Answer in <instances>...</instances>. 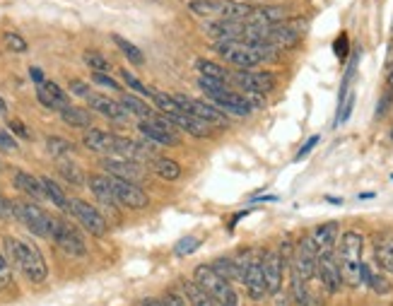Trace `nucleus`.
I'll list each match as a JSON object with an SVG mask.
<instances>
[{
  "label": "nucleus",
  "instance_id": "obj_1",
  "mask_svg": "<svg viewBox=\"0 0 393 306\" xmlns=\"http://www.w3.org/2000/svg\"><path fill=\"white\" fill-rule=\"evenodd\" d=\"M5 253H8V263L24 273V277L34 284H41L49 277V266H46L41 251L34 244L15 236H5Z\"/></svg>",
  "mask_w": 393,
  "mask_h": 306
},
{
  "label": "nucleus",
  "instance_id": "obj_2",
  "mask_svg": "<svg viewBox=\"0 0 393 306\" xmlns=\"http://www.w3.org/2000/svg\"><path fill=\"white\" fill-rule=\"evenodd\" d=\"M362 249H364V239L357 231H345L340 236L335 258H338L343 284H348V287H360L362 284Z\"/></svg>",
  "mask_w": 393,
  "mask_h": 306
},
{
  "label": "nucleus",
  "instance_id": "obj_3",
  "mask_svg": "<svg viewBox=\"0 0 393 306\" xmlns=\"http://www.w3.org/2000/svg\"><path fill=\"white\" fill-rule=\"evenodd\" d=\"M215 51L227 63H232L234 68H239V70H254L256 66H261L263 61H270L277 54L270 46H251L244 44V41H217Z\"/></svg>",
  "mask_w": 393,
  "mask_h": 306
},
{
  "label": "nucleus",
  "instance_id": "obj_4",
  "mask_svg": "<svg viewBox=\"0 0 393 306\" xmlns=\"http://www.w3.org/2000/svg\"><path fill=\"white\" fill-rule=\"evenodd\" d=\"M188 10L213 22H246L254 13V5L232 3V0H191Z\"/></svg>",
  "mask_w": 393,
  "mask_h": 306
},
{
  "label": "nucleus",
  "instance_id": "obj_5",
  "mask_svg": "<svg viewBox=\"0 0 393 306\" xmlns=\"http://www.w3.org/2000/svg\"><path fill=\"white\" fill-rule=\"evenodd\" d=\"M193 282H196L198 287H203V292H206L217 306H239V297H237V292H234L232 282H227L222 275H217L206 263L193 270Z\"/></svg>",
  "mask_w": 393,
  "mask_h": 306
},
{
  "label": "nucleus",
  "instance_id": "obj_6",
  "mask_svg": "<svg viewBox=\"0 0 393 306\" xmlns=\"http://www.w3.org/2000/svg\"><path fill=\"white\" fill-rule=\"evenodd\" d=\"M15 217L27 227L31 234L44 236V239H51V234H54L56 217H51L49 213H44L39 205L29 203V200H17V203H15Z\"/></svg>",
  "mask_w": 393,
  "mask_h": 306
},
{
  "label": "nucleus",
  "instance_id": "obj_7",
  "mask_svg": "<svg viewBox=\"0 0 393 306\" xmlns=\"http://www.w3.org/2000/svg\"><path fill=\"white\" fill-rule=\"evenodd\" d=\"M237 263H239V268H242V282L246 287V294H249L254 302H261V299L268 294V289H265V280H263V270H261V256L246 251Z\"/></svg>",
  "mask_w": 393,
  "mask_h": 306
},
{
  "label": "nucleus",
  "instance_id": "obj_8",
  "mask_svg": "<svg viewBox=\"0 0 393 306\" xmlns=\"http://www.w3.org/2000/svg\"><path fill=\"white\" fill-rule=\"evenodd\" d=\"M68 213L94 236H104L109 231V224H107V220L102 217V213H99L97 208H92L90 203H85V200L70 198L68 200Z\"/></svg>",
  "mask_w": 393,
  "mask_h": 306
},
{
  "label": "nucleus",
  "instance_id": "obj_9",
  "mask_svg": "<svg viewBox=\"0 0 393 306\" xmlns=\"http://www.w3.org/2000/svg\"><path fill=\"white\" fill-rule=\"evenodd\" d=\"M316 246L311 244L309 236H304L300 244L295 246V253H292V273L297 277H302L304 282H309L311 277H316Z\"/></svg>",
  "mask_w": 393,
  "mask_h": 306
},
{
  "label": "nucleus",
  "instance_id": "obj_10",
  "mask_svg": "<svg viewBox=\"0 0 393 306\" xmlns=\"http://www.w3.org/2000/svg\"><path fill=\"white\" fill-rule=\"evenodd\" d=\"M138 130H140V133H143L148 140L157 142V145H167V147L179 145L176 125L171 123L169 118H160V116H155V118H150V121H140V123H138Z\"/></svg>",
  "mask_w": 393,
  "mask_h": 306
},
{
  "label": "nucleus",
  "instance_id": "obj_11",
  "mask_svg": "<svg viewBox=\"0 0 393 306\" xmlns=\"http://www.w3.org/2000/svg\"><path fill=\"white\" fill-rule=\"evenodd\" d=\"M51 239H54L68 256L82 258L87 253V246H85V241H82L80 231L68 222H63V220H54V234H51Z\"/></svg>",
  "mask_w": 393,
  "mask_h": 306
},
{
  "label": "nucleus",
  "instance_id": "obj_12",
  "mask_svg": "<svg viewBox=\"0 0 393 306\" xmlns=\"http://www.w3.org/2000/svg\"><path fill=\"white\" fill-rule=\"evenodd\" d=\"M174 102L179 104V109L183 114L208 121L210 125H227V116L219 112L217 107H213V104L198 102V99H188V97H183V94H174Z\"/></svg>",
  "mask_w": 393,
  "mask_h": 306
},
{
  "label": "nucleus",
  "instance_id": "obj_13",
  "mask_svg": "<svg viewBox=\"0 0 393 306\" xmlns=\"http://www.w3.org/2000/svg\"><path fill=\"white\" fill-rule=\"evenodd\" d=\"M229 80L237 82L249 94H268L275 87L272 72L265 70H237V72H229Z\"/></svg>",
  "mask_w": 393,
  "mask_h": 306
},
{
  "label": "nucleus",
  "instance_id": "obj_14",
  "mask_svg": "<svg viewBox=\"0 0 393 306\" xmlns=\"http://www.w3.org/2000/svg\"><path fill=\"white\" fill-rule=\"evenodd\" d=\"M213 102V107H217L222 114H232V116H249L254 112V104H251L249 97H244V94H237L232 92V89H219V92H213L208 94Z\"/></svg>",
  "mask_w": 393,
  "mask_h": 306
},
{
  "label": "nucleus",
  "instance_id": "obj_15",
  "mask_svg": "<svg viewBox=\"0 0 393 306\" xmlns=\"http://www.w3.org/2000/svg\"><path fill=\"white\" fill-rule=\"evenodd\" d=\"M109 181H111V188H114V195H116L118 205H125V208H130V210L148 208L150 198H148V193L138 186V183H130V181L114 178V176H109Z\"/></svg>",
  "mask_w": 393,
  "mask_h": 306
},
{
  "label": "nucleus",
  "instance_id": "obj_16",
  "mask_svg": "<svg viewBox=\"0 0 393 306\" xmlns=\"http://www.w3.org/2000/svg\"><path fill=\"white\" fill-rule=\"evenodd\" d=\"M316 277L321 280V284L331 294H335L340 287H343V275H340L338 258H335L333 251L318 253V258H316Z\"/></svg>",
  "mask_w": 393,
  "mask_h": 306
},
{
  "label": "nucleus",
  "instance_id": "obj_17",
  "mask_svg": "<svg viewBox=\"0 0 393 306\" xmlns=\"http://www.w3.org/2000/svg\"><path fill=\"white\" fill-rule=\"evenodd\" d=\"M261 270H263L265 280V289L268 294H277L282 287V273H285V263L280 258V251L270 249L265 253H261Z\"/></svg>",
  "mask_w": 393,
  "mask_h": 306
},
{
  "label": "nucleus",
  "instance_id": "obj_18",
  "mask_svg": "<svg viewBox=\"0 0 393 306\" xmlns=\"http://www.w3.org/2000/svg\"><path fill=\"white\" fill-rule=\"evenodd\" d=\"M102 169L109 171V176L123 178V181H130V183H138L140 178L145 176L143 167L130 160H111V157H109V160H102Z\"/></svg>",
  "mask_w": 393,
  "mask_h": 306
},
{
  "label": "nucleus",
  "instance_id": "obj_19",
  "mask_svg": "<svg viewBox=\"0 0 393 306\" xmlns=\"http://www.w3.org/2000/svg\"><path fill=\"white\" fill-rule=\"evenodd\" d=\"M167 118L171 121V123L176 125L179 130H186V133H191L193 138H210L213 135V128L208 121L203 118H196V116H188V114H174V116H167Z\"/></svg>",
  "mask_w": 393,
  "mask_h": 306
},
{
  "label": "nucleus",
  "instance_id": "obj_20",
  "mask_svg": "<svg viewBox=\"0 0 393 306\" xmlns=\"http://www.w3.org/2000/svg\"><path fill=\"white\" fill-rule=\"evenodd\" d=\"M36 99H39L46 109H56V112L70 107V99H68V94L63 92L59 84L51 82V80H46L44 84H39V87H36Z\"/></svg>",
  "mask_w": 393,
  "mask_h": 306
},
{
  "label": "nucleus",
  "instance_id": "obj_21",
  "mask_svg": "<svg viewBox=\"0 0 393 306\" xmlns=\"http://www.w3.org/2000/svg\"><path fill=\"white\" fill-rule=\"evenodd\" d=\"M116 140L118 135H111L99 128H90L82 138L85 147H90L92 152H99V155H116Z\"/></svg>",
  "mask_w": 393,
  "mask_h": 306
},
{
  "label": "nucleus",
  "instance_id": "obj_22",
  "mask_svg": "<svg viewBox=\"0 0 393 306\" xmlns=\"http://www.w3.org/2000/svg\"><path fill=\"white\" fill-rule=\"evenodd\" d=\"M87 104H90L92 112L107 116V118H111V121H125L128 118V112H125L121 104L114 102V99H109V97H104V94L92 92L90 97H87Z\"/></svg>",
  "mask_w": 393,
  "mask_h": 306
},
{
  "label": "nucleus",
  "instance_id": "obj_23",
  "mask_svg": "<svg viewBox=\"0 0 393 306\" xmlns=\"http://www.w3.org/2000/svg\"><path fill=\"white\" fill-rule=\"evenodd\" d=\"M311 244L316 246V251L318 253H323V251H333L335 249V241H338V222H323V224H318L316 229L311 231Z\"/></svg>",
  "mask_w": 393,
  "mask_h": 306
},
{
  "label": "nucleus",
  "instance_id": "obj_24",
  "mask_svg": "<svg viewBox=\"0 0 393 306\" xmlns=\"http://www.w3.org/2000/svg\"><path fill=\"white\" fill-rule=\"evenodd\" d=\"M374 261L381 270L393 275V234L374 236Z\"/></svg>",
  "mask_w": 393,
  "mask_h": 306
},
{
  "label": "nucleus",
  "instance_id": "obj_25",
  "mask_svg": "<svg viewBox=\"0 0 393 306\" xmlns=\"http://www.w3.org/2000/svg\"><path fill=\"white\" fill-rule=\"evenodd\" d=\"M87 186H90L92 195L99 200V203L109 205V208H116V205H118V200H116V195H114V188H111V181H109V176L94 174V176L87 178Z\"/></svg>",
  "mask_w": 393,
  "mask_h": 306
},
{
  "label": "nucleus",
  "instance_id": "obj_26",
  "mask_svg": "<svg viewBox=\"0 0 393 306\" xmlns=\"http://www.w3.org/2000/svg\"><path fill=\"white\" fill-rule=\"evenodd\" d=\"M15 186H17L20 191H24L27 195H31L34 200L46 198L44 188H41V181L36 176H31V174H27V171H15Z\"/></svg>",
  "mask_w": 393,
  "mask_h": 306
},
{
  "label": "nucleus",
  "instance_id": "obj_27",
  "mask_svg": "<svg viewBox=\"0 0 393 306\" xmlns=\"http://www.w3.org/2000/svg\"><path fill=\"white\" fill-rule=\"evenodd\" d=\"M210 268L227 282H242V268H239V263L234 258H217V261L210 263Z\"/></svg>",
  "mask_w": 393,
  "mask_h": 306
},
{
  "label": "nucleus",
  "instance_id": "obj_28",
  "mask_svg": "<svg viewBox=\"0 0 393 306\" xmlns=\"http://www.w3.org/2000/svg\"><path fill=\"white\" fill-rule=\"evenodd\" d=\"M61 118L72 128H90L92 125V114L80 107H66L61 109Z\"/></svg>",
  "mask_w": 393,
  "mask_h": 306
},
{
  "label": "nucleus",
  "instance_id": "obj_29",
  "mask_svg": "<svg viewBox=\"0 0 393 306\" xmlns=\"http://www.w3.org/2000/svg\"><path fill=\"white\" fill-rule=\"evenodd\" d=\"M39 181H41V188H44L46 198H49L56 208H61V210H66V213H68V200H70V198L63 193V188L59 186V183H56L54 178H49V176H41Z\"/></svg>",
  "mask_w": 393,
  "mask_h": 306
},
{
  "label": "nucleus",
  "instance_id": "obj_30",
  "mask_svg": "<svg viewBox=\"0 0 393 306\" xmlns=\"http://www.w3.org/2000/svg\"><path fill=\"white\" fill-rule=\"evenodd\" d=\"M121 107L125 109L128 114H135V116H140V121H150V118H155V112L148 107L145 102H140L135 94H121Z\"/></svg>",
  "mask_w": 393,
  "mask_h": 306
},
{
  "label": "nucleus",
  "instance_id": "obj_31",
  "mask_svg": "<svg viewBox=\"0 0 393 306\" xmlns=\"http://www.w3.org/2000/svg\"><path fill=\"white\" fill-rule=\"evenodd\" d=\"M181 287H183V292H186L188 306H217L210 297H208L206 292H203V287H198L193 280H183Z\"/></svg>",
  "mask_w": 393,
  "mask_h": 306
},
{
  "label": "nucleus",
  "instance_id": "obj_32",
  "mask_svg": "<svg viewBox=\"0 0 393 306\" xmlns=\"http://www.w3.org/2000/svg\"><path fill=\"white\" fill-rule=\"evenodd\" d=\"M152 171H155L160 178H164V181H176V178L181 176L179 162L167 160V157H157V160L152 162Z\"/></svg>",
  "mask_w": 393,
  "mask_h": 306
},
{
  "label": "nucleus",
  "instance_id": "obj_33",
  "mask_svg": "<svg viewBox=\"0 0 393 306\" xmlns=\"http://www.w3.org/2000/svg\"><path fill=\"white\" fill-rule=\"evenodd\" d=\"M196 68L201 70L203 77H213V80H219V82H224V84L229 82V72L224 70V68L219 66V63L206 61V58H201V61H196Z\"/></svg>",
  "mask_w": 393,
  "mask_h": 306
},
{
  "label": "nucleus",
  "instance_id": "obj_34",
  "mask_svg": "<svg viewBox=\"0 0 393 306\" xmlns=\"http://www.w3.org/2000/svg\"><path fill=\"white\" fill-rule=\"evenodd\" d=\"M148 97L152 99V102H155V104H157V109H160V112H164L167 116H174V114H181V109H179V104H176V102H174V97H167V94L157 92V89H155V87H150Z\"/></svg>",
  "mask_w": 393,
  "mask_h": 306
},
{
  "label": "nucleus",
  "instance_id": "obj_35",
  "mask_svg": "<svg viewBox=\"0 0 393 306\" xmlns=\"http://www.w3.org/2000/svg\"><path fill=\"white\" fill-rule=\"evenodd\" d=\"M111 39H114V44H116L118 49H121V54H123L125 58H128L130 63H135V66H143L145 58H143V51H140L138 46L130 44V41H125L123 36H118V34H114Z\"/></svg>",
  "mask_w": 393,
  "mask_h": 306
},
{
  "label": "nucleus",
  "instance_id": "obj_36",
  "mask_svg": "<svg viewBox=\"0 0 393 306\" xmlns=\"http://www.w3.org/2000/svg\"><path fill=\"white\" fill-rule=\"evenodd\" d=\"M59 171H61V176L66 178V181H70L72 186H82V183L87 181L85 178V174H82V169L77 167V165H72V162H59Z\"/></svg>",
  "mask_w": 393,
  "mask_h": 306
},
{
  "label": "nucleus",
  "instance_id": "obj_37",
  "mask_svg": "<svg viewBox=\"0 0 393 306\" xmlns=\"http://www.w3.org/2000/svg\"><path fill=\"white\" fill-rule=\"evenodd\" d=\"M309 282H304L302 277H297L295 273H292V297H295V302L300 306H311V297H309Z\"/></svg>",
  "mask_w": 393,
  "mask_h": 306
},
{
  "label": "nucleus",
  "instance_id": "obj_38",
  "mask_svg": "<svg viewBox=\"0 0 393 306\" xmlns=\"http://www.w3.org/2000/svg\"><path fill=\"white\" fill-rule=\"evenodd\" d=\"M46 150H49L51 157H66L70 152H75V145L63 138H46Z\"/></svg>",
  "mask_w": 393,
  "mask_h": 306
},
{
  "label": "nucleus",
  "instance_id": "obj_39",
  "mask_svg": "<svg viewBox=\"0 0 393 306\" xmlns=\"http://www.w3.org/2000/svg\"><path fill=\"white\" fill-rule=\"evenodd\" d=\"M3 41L13 54H24V51H27V41H24L20 34H15V31H5Z\"/></svg>",
  "mask_w": 393,
  "mask_h": 306
},
{
  "label": "nucleus",
  "instance_id": "obj_40",
  "mask_svg": "<svg viewBox=\"0 0 393 306\" xmlns=\"http://www.w3.org/2000/svg\"><path fill=\"white\" fill-rule=\"evenodd\" d=\"M85 63L92 68L94 72L109 70V61H107V58H104L102 54H97V51H87V54H85Z\"/></svg>",
  "mask_w": 393,
  "mask_h": 306
},
{
  "label": "nucleus",
  "instance_id": "obj_41",
  "mask_svg": "<svg viewBox=\"0 0 393 306\" xmlns=\"http://www.w3.org/2000/svg\"><path fill=\"white\" fill-rule=\"evenodd\" d=\"M198 246H201V239H198V236H186V239H181L179 244L174 246V253L176 256H191Z\"/></svg>",
  "mask_w": 393,
  "mask_h": 306
},
{
  "label": "nucleus",
  "instance_id": "obj_42",
  "mask_svg": "<svg viewBox=\"0 0 393 306\" xmlns=\"http://www.w3.org/2000/svg\"><path fill=\"white\" fill-rule=\"evenodd\" d=\"M121 77H123V82H125V87H128V89H133V92H138V94H145V97H148L150 87H148V84H143V82H140L138 77L133 75V72H128V70H121Z\"/></svg>",
  "mask_w": 393,
  "mask_h": 306
},
{
  "label": "nucleus",
  "instance_id": "obj_43",
  "mask_svg": "<svg viewBox=\"0 0 393 306\" xmlns=\"http://www.w3.org/2000/svg\"><path fill=\"white\" fill-rule=\"evenodd\" d=\"M198 87L203 89L206 94H213V92H219V89H224L227 84L224 82H219V80H213V77H198Z\"/></svg>",
  "mask_w": 393,
  "mask_h": 306
},
{
  "label": "nucleus",
  "instance_id": "obj_44",
  "mask_svg": "<svg viewBox=\"0 0 393 306\" xmlns=\"http://www.w3.org/2000/svg\"><path fill=\"white\" fill-rule=\"evenodd\" d=\"M13 284V273H10V263H8V258L0 253V289H5V287H10Z\"/></svg>",
  "mask_w": 393,
  "mask_h": 306
},
{
  "label": "nucleus",
  "instance_id": "obj_45",
  "mask_svg": "<svg viewBox=\"0 0 393 306\" xmlns=\"http://www.w3.org/2000/svg\"><path fill=\"white\" fill-rule=\"evenodd\" d=\"M92 82L102 84V87H109V89H111V92H121V84L114 80V77L104 75V72H92Z\"/></svg>",
  "mask_w": 393,
  "mask_h": 306
},
{
  "label": "nucleus",
  "instance_id": "obj_46",
  "mask_svg": "<svg viewBox=\"0 0 393 306\" xmlns=\"http://www.w3.org/2000/svg\"><path fill=\"white\" fill-rule=\"evenodd\" d=\"M70 94H75V97L87 99V97H90V94H92V89H90V84L82 82V80H70Z\"/></svg>",
  "mask_w": 393,
  "mask_h": 306
},
{
  "label": "nucleus",
  "instance_id": "obj_47",
  "mask_svg": "<svg viewBox=\"0 0 393 306\" xmlns=\"http://www.w3.org/2000/svg\"><path fill=\"white\" fill-rule=\"evenodd\" d=\"M15 217V203L0 195V220H13Z\"/></svg>",
  "mask_w": 393,
  "mask_h": 306
},
{
  "label": "nucleus",
  "instance_id": "obj_48",
  "mask_svg": "<svg viewBox=\"0 0 393 306\" xmlns=\"http://www.w3.org/2000/svg\"><path fill=\"white\" fill-rule=\"evenodd\" d=\"M0 150L5 152H17V140L8 133V130H0Z\"/></svg>",
  "mask_w": 393,
  "mask_h": 306
},
{
  "label": "nucleus",
  "instance_id": "obj_49",
  "mask_svg": "<svg viewBox=\"0 0 393 306\" xmlns=\"http://www.w3.org/2000/svg\"><path fill=\"white\" fill-rule=\"evenodd\" d=\"M8 128L13 130L17 138H24V140H29V130H27V125L22 123V121H10L8 123Z\"/></svg>",
  "mask_w": 393,
  "mask_h": 306
},
{
  "label": "nucleus",
  "instance_id": "obj_50",
  "mask_svg": "<svg viewBox=\"0 0 393 306\" xmlns=\"http://www.w3.org/2000/svg\"><path fill=\"white\" fill-rule=\"evenodd\" d=\"M162 302H164L167 306H188L186 297H181V294H176V292H167Z\"/></svg>",
  "mask_w": 393,
  "mask_h": 306
},
{
  "label": "nucleus",
  "instance_id": "obj_51",
  "mask_svg": "<svg viewBox=\"0 0 393 306\" xmlns=\"http://www.w3.org/2000/svg\"><path fill=\"white\" fill-rule=\"evenodd\" d=\"M335 56H338L340 61L348 56V36H345V34H340V39L335 41Z\"/></svg>",
  "mask_w": 393,
  "mask_h": 306
},
{
  "label": "nucleus",
  "instance_id": "obj_52",
  "mask_svg": "<svg viewBox=\"0 0 393 306\" xmlns=\"http://www.w3.org/2000/svg\"><path fill=\"white\" fill-rule=\"evenodd\" d=\"M29 77H31V80L36 82V87H39V84H44V82H46V77H44V70H41V68H29Z\"/></svg>",
  "mask_w": 393,
  "mask_h": 306
},
{
  "label": "nucleus",
  "instance_id": "obj_53",
  "mask_svg": "<svg viewBox=\"0 0 393 306\" xmlns=\"http://www.w3.org/2000/svg\"><path fill=\"white\" fill-rule=\"evenodd\" d=\"M316 142H318V138H311V140H309V142H307V145H304V147H302V150H300V155H297V160H302V157H307V155H309V152H311V150H314V147H316Z\"/></svg>",
  "mask_w": 393,
  "mask_h": 306
},
{
  "label": "nucleus",
  "instance_id": "obj_54",
  "mask_svg": "<svg viewBox=\"0 0 393 306\" xmlns=\"http://www.w3.org/2000/svg\"><path fill=\"white\" fill-rule=\"evenodd\" d=\"M138 306H167L164 302H162V299H140V302H138Z\"/></svg>",
  "mask_w": 393,
  "mask_h": 306
},
{
  "label": "nucleus",
  "instance_id": "obj_55",
  "mask_svg": "<svg viewBox=\"0 0 393 306\" xmlns=\"http://www.w3.org/2000/svg\"><path fill=\"white\" fill-rule=\"evenodd\" d=\"M5 112H8V107H5V102L0 99V114H5Z\"/></svg>",
  "mask_w": 393,
  "mask_h": 306
},
{
  "label": "nucleus",
  "instance_id": "obj_56",
  "mask_svg": "<svg viewBox=\"0 0 393 306\" xmlns=\"http://www.w3.org/2000/svg\"><path fill=\"white\" fill-rule=\"evenodd\" d=\"M389 87L393 89V68H391V72H389Z\"/></svg>",
  "mask_w": 393,
  "mask_h": 306
},
{
  "label": "nucleus",
  "instance_id": "obj_57",
  "mask_svg": "<svg viewBox=\"0 0 393 306\" xmlns=\"http://www.w3.org/2000/svg\"><path fill=\"white\" fill-rule=\"evenodd\" d=\"M391 140H393V130H391Z\"/></svg>",
  "mask_w": 393,
  "mask_h": 306
}]
</instances>
